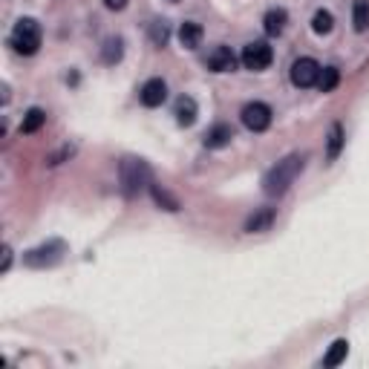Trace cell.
Returning <instances> with one entry per match:
<instances>
[{
	"label": "cell",
	"mask_w": 369,
	"mask_h": 369,
	"mask_svg": "<svg viewBox=\"0 0 369 369\" xmlns=\"http://www.w3.org/2000/svg\"><path fill=\"white\" fill-rule=\"evenodd\" d=\"M303 165H306V156H300V153H292V156H285L283 162H277V165L263 176L266 196H283L285 190L292 188V182L300 176Z\"/></svg>",
	"instance_id": "6da1fadb"
},
{
	"label": "cell",
	"mask_w": 369,
	"mask_h": 369,
	"mask_svg": "<svg viewBox=\"0 0 369 369\" xmlns=\"http://www.w3.org/2000/svg\"><path fill=\"white\" fill-rule=\"evenodd\" d=\"M118 182H121V194H125L127 199L139 196L144 188H150V165L144 159H121L118 165Z\"/></svg>",
	"instance_id": "7a4b0ae2"
},
{
	"label": "cell",
	"mask_w": 369,
	"mask_h": 369,
	"mask_svg": "<svg viewBox=\"0 0 369 369\" xmlns=\"http://www.w3.org/2000/svg\"><path fill=\"white\" fill-rule=\"evenodd\" d=\"M40 40H44V32H40V23L35 18H21L9 35L12 49L21 52V55H35L40 49Z\"/></svg>",
	"instance_id": "3957f363"
},
{
	"label": "cell",
	"mask_w": 369,
	"mask_h": 369,
	"mask_svg": "<svg viewBox=\"0 0 369 369\" xmlns=\"http://www.w3.org/2000/svg\"><path fill=\"white\" fill-rule=\"evenodd\" d=\"M66 254V242L64 240H49L44 245H38V249H29L23 254V263L29 268H52L58 266Z\"/></svg>",
	"instance_id": "277c9868"
},
{
	"label": "cell",
	"mask_w": 369,
	"mask_h": 369,
	"mask_svg": "<svg viewBox=\"0 0 369 369\" xmlns=\"http://www.w3.org/2000/svg\"><path fill=\"white\" fill-rule=\"evenodd\" d=\"M271 58H275V52H271V47L266 44V40H251V44H245L242 55H240L245 70H254V73H263L271 64Z\"/></svg>",
	"instance_id": "5b68a950"
},
{
	"label": "cell",
	"mask_w": 369,
	"mask_h": 369,
	"mask_svg": "<svg viewBox=\"0 0 369 369\" xmlns=\"http://www.w3.org/2000/svg\"><path fill=\"white\" fill-rule=\"evenodd\" d=\"M320 70H323V66L314 61V58H297V61L292 64V70H289V78H292V84H294V87L306 90V87H314V84H318Z\"/></svg>",
	"instance_id": "8992f818"
},
{
	"label": "cell",
	"mask_w": 369,
	"mask_h": 369,
	"mask_svg": "<svg viewBox=\"0 0 369 369\" xmlns=\"http://www.w3.org/2000/svg\"><path fill=\"white\" fill-rule=\"evenodd\" d=\"M240 118H242V125L249 127L251 133H263V130L271 127V107L263 104V101H249L242 107Z\"/></svg>",
	"instance_id": "52a82bcc"
},
{
	"label": "cell",
	"mask_w": 369,
	"mask_h": 369,
	"mask_svg": "<svg viewBox=\"0 0 369 369\" xmlns=\"http://www.w3.org/2000/svg\"><path fill=\"white\" fill-rule=\"evenodd\" d=\"M165 99H168V84L162 78L144 81L142 90H139V101L144 107H162V104H165Z\"/></svg>",
	"instance_id": "ba28073f"
},
{
	"label": "cell",
	"mask_w": 369,
	"mask_h": 369,
	"mask_svg": "<svg viewBox=\"0 0 369 369\" xmlns=\"http://www.w3.org/2000/svg\"><path fill=\"white\" fill-rule=\"evenodd\" d=\"M205 64H208L211 73H234L237 70V55L228 47H216Z\"/></svg>",
	"instance_id": "9c48e42d"
},
{
	"label": "cell",
	"mask_w": 369,
	"mask_h": 369,
	"mask_svg": "<svg viewBox=\"0 0 369 369\" xmlns=\"http://www.w3.org/2000/svg\"><path fill=\"white\" fill-rule=\"evenodd\" d=\"M173 116H176V125L179 127H190L196 121V116H199V107H196V101L190 99V95H182V99H176Z\"/></svg>",
	"instance_id": "30bf717a"
},
{
	"label": "cell",
	"mask_w": 369,
	"mask_h": 369,
	"mask_svg": "<svg viewBox=\"0 0 369 369\" xmlns=\"http://www.w3.org/2000/svg\"><path fill=\"white\" fill-rule=\"evenodd\" d=\"M231 139H234V130H231L228 125H214V127H208V133H205V147L222 150L225 144H231Z\"/></svg>",
	"instance_id": "8fae6325"
},
{
	"label": "cell",
	"mask_w": 369,
	"mask_h": 369,
	"mask_svg": "<svg viewBox=\"0 0 369 369\" xmlns=\"http://www.w3.org/2000/svg\"><path fill=\"white\" fill-rule=\"evenodd\" d=\"M202 26L196 23V21H185L182 26H179V44L185 47V49H196L199 44H202Z\"/></svg>",
	"instance_id": "7c38bea8"
},
{
	"label": "cell",
	"mask_w": 369,
	"mask_h": 369,
	"mask_svg": "<svg viewBox=\"0 0 369 369\" xmlns=\"http://www.w3.org/2000/svg\"><path fill=\"white\" fill-rule=\"evenodd\" d=\"M340 150H344V127L335 121L329 127V136H326V159L335 162L340 156Z\"/></svg>",
	"instance_id": "4fadbf2b"
},
{
	"label": "cell",
	"mask_w": 369,
	"mask_h": 369,
	"mask_svg": "<svg viewBox=\"0 0 369 369\" xmlns=\"http://www.w3.org/2000/svg\"><path fill=\"white\" fill-rule=\"evenodd\" d=\"M285 23H289V15H285V9H268L266 18H263V29L268 35H280L285 29Z\"/></svg>",
	"instance_id": "5bb4252c"
},
{
	"label": "cell",
	"mask_w": 369,
	"mask_h": 369,
	"mask_svg": "<svg viewBox=\"0 0 369 369\" xmlns=\"http://www.w3.org/2000/svg\"><path fill=\"white\" fill-rule=\"evenodd\" d=\"M271 222H275V208H259L257 214L249 216V222H245V231H249V234H257V231H266Z\"/></svg>",
	"instance_id": "9a60e30c"
},
{
	"label": "cell",
	"mask_w": 369,
	"mask_h": 369,
	"mask_svg": "<svg viewBox=\"0 0 369 369\" xmlns=\"http://www.w3.org/2000/svg\"><path fill=\"white\" fill-rule=\"evenodd\" d=\"M346 355H349V344H346L344 338H340V340H335V344L329 346V352H326L323 366H326V369H335V366H340V364L346 361Z\"/></svg>",
	"instance_id": "2e32d148"
},
{
	"label": "cell",
	"mask_w": 369,
	"mask_h": 369,
	"mask_svg": "<svg viewBox=\"0 0 369 369\" xmlns=\"http://www.w3.org/2000/svg\"><path fill=\"white\" fill-rule=\"evenodd\" d=\"M121 55H125V40L121 38H107L104 49H101V61L104 64H118Z\"/></svg>",
	"instance_id": "e0dca14e"
},
{
	"label": "cell",
	"mask_w": 369,
	"mask_h": 369,
	"mask_svg": "<svg viewBox=\"0 0 369 369\" xmlns=\"http://www.w3.org/2000/svg\"><path fill=\"white\" fill-rule=\"evenodd\" d=\"M352 23H355V32L369 29V0H355L352 3Z\"/></svg>",
	"instance_id": "ac0fdd59"
},
{
	"label": "cell",
	"mask_w": 369,
	"mask_h": 369,
	"mask_svg": "<svg viewBox=\"0 0 369 369\" xmlns=\"http://www.w3.org/2000/svg\"><path fill=\"white\" fill-rule=\"evenodd\" d=\"M44 121H47V113L40 110V107H32L21 121V133H38L40 127H44Z\"/></svg>",
	"instance_id": "d6986e66"
},
{
	"label": "cell",
	"mask_w": 369,
	"mask_h": 369,
	"mask_svg": "<svg viewBox=\"0 0 369 369\" xmlns=\"http://www.w3.org/2000/svg\"><path fill=\"white\" fill-rule=\"evenodd\" d=\"M332 26H335L332 12H326V9H318V12H314V18H311V29H314V35H329V32H332Z\"/></svg>",
	"instance_id": "ffe728a7"
},
{
	"label": "cell",
	"mask_w": 369,
	"mask_h": 369,
	"mask_svg": "<svg viewBox=\"0 0 369 369\" xmlns=\"http://www.w3.org/2000/svg\"><path fill=\"white\" fill-rule=\"evenodd\" d=\"M338 81H340L338 66H323L320 78H318V87H320V92H332V90L338 87Z\"/></svg>",
	"instance_id": "44dd1931"
},
{
	"label": "cell",
	"mask_w": 369,
	"mask_h": 369,
	"mask_svg": "<svg viewBox=\"0 0 369 369\" xmlns=\"http://www.w3.org/2000/svg\"><path fill=\"white\" fill-rule=\"evenodd\" d=\"M168 38H170L168 21H153V23H150V40H153V47H165Z\"/></svg>",
	"instance_id": "7402d4cb"
},
{
	"label": "cell",
	"mask_w": 369,
	"mask_h": 369,
	"mask_svg": "<svg viewBox=\"0 0 369 369\" xmlns=\"http://www.w3.org/2000/svg\"><path fill=\"white\" fill-rule=\"evenodd\" d=\"M150 194H153V199H156V202H159L165 211H179V202H176V199L168 194L165 188H159V185L150 182Z\"/></svg>",
	"instance_id": "603a6c76"
},
{
	"label": "cell",
	"mask_w": 369,
	"mask_h": 369,
	"mask_svg": "<svg viewBox=\"0 0 369 369\" xmlns=\"http://www.w3.org/2000/svg\"><path fill=\"white\" fill-rule=\"evenodd\" d=\"M104 6L110 9V12H121V9L127 6V0H104Z\"/></svg>",
	"instance_id": "cb8c5ba5"
},
{
	"label": "cell",
	"mask_w": 369,
	"mask_h": 369,
	"mask_svg": "<svg viewBox=\"0 0 369 369\" xmlns=\"http://www.w3.org/2000/svg\"><path fill=\"white\" fill-rule=\"evenodd\" d=\"M9 266H12V249L6 245V249H3V266H0V271H3V275H6Z\"/></svg>",
	"instance_id": "d4e9b609"
},
{
	"label": "cell",
	"mask_w": 369,
	"mask_h": 369,
	"mask_svg": "<svg viewBox=\"0 0 369 369\" xmlns=\"http://www.w3.org/2000/svg\"><path fill=\"white\" fill-rule=\"evenodd\" d=\"M173 3H176V0H173Z\"/></svg>",
	"instance_id": "484cf974"
}]
</instances>
